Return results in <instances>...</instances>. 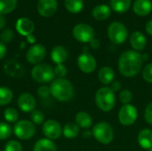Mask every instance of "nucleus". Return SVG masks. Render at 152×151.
Masks as SVG:
<instances>
[{
	"label": "nucleus",
	"mask_w": 152,
	"mask_h": 151,
	"mask_svg": "<svg viewBox=\"0 0 152 151\" xmlns=\"http://www.w3.org/2000/svg\"><path fill=\"white\" fill-rule=\"evenodd\" d=\"M13 98L12 90L5 86H0V106H5L9 104Z\"/></svg>",
	"instance_id": "28"
},
{
	"label": "nucleus",
	"mask_w": 152,
	"mask_h": 151,
	"mask_svg": "<svg viewBox=\"0 0 152 151\" xmlns=\"http://www.w3.org/2000/svg\"><path fill=\"white\" fill-rule=\"evenodd\" d=\"M13 133L17 138L26 141L31 139L35 135L36 127L35 125L28 120H20L15 123Z\"/></svg>",
	"instance_id": "7"
},
{
	"label": "nucleus",
	"mask_w": 152,
	"mask_h": 151,
	"mask_svg": "<svg viewBox=\"0 0 152 151\" xmlns=\"http://www.w3.org/2000/svg\"><path fill=\"white\" fill-rule=\"evenodd\" d=\"M72 34L75 39L81 43H90L94 38V28L86 23H79L76 25L73 28Z\"/></svg>",
	"instance_id": "9"
},
{
	"label": "nucleus",
	"mask_w": 152,
	"mask_h": 151,
	"mask_svg": "<svg viewBox=\"0 0 152 151\" xmlns=\"http://www.w3.org/2000/svg\"><path fill=\"white\" fill-rule=\"evenodd\" d=\"M98 77L102 84H103L104 85H109L115 79V72L110 67L105 66L99 70Z\"/></svg>",
	"instance_id": "21"
},
{
	"label": "nucleus",
	"mask_w": 152,
	"mask_h": 151,
	"mask_svg": "<svg viewBox=\"0 0 152 151\" xmlns=\"http://www.w3.org/2000/svg\"><path fill=\"white\" fill-rule=\"evenodd\" d=\"M121 86H122V85H121V83L119 82V81H113L111 84H110V86H109L114 93H116V92H118L120 89H121Z\"/></svg>",
	"instance_id": "40"
},
{
	"label": "nucleus",
	"mask_w": 152,
	"mask_h": 151,
	"mask_svg": "<svg viewBox=\"0 0 152 151\" xmlns=\"http://www.w3.org/2000/svg\"><path fill=\"white\" fill-rule=\"evenodd\" d=\"M5 73L12 77H21L23 75V69L16 61H9L4 65Z\"/></svg>",
	"instance_id": "23"
},
{
	"label": "nucleus",
	"mask_w": 152,
	"mask_h": 151,
	"mask_svg": "<svg viewBox=\"0 0 152 151\" xmlns=\"http://www.w3.org/2000/svg\"><path fill=\"white\" fill-rule=\"evenodd\" d=\"M83 136H84V138H90L91 136H93L92 131H91V132H88V129L86 130V131L83 133Z\"/></svg>",
	"instance_id": "45"
},
{
	"label": "nucleus",
	"mask_w": 152,
	"mask_h": 151,
	"mask_svg": "<svg viewBox=\"0 0 152 151\" xmlns=\"http://www.w3.org/2000/svg\"><path fill=\"white\" fill-rule=\"evenodd\" d=\"M5 24H6L5 18L3 15H0V29H3L5 27Z\"/></svg>",
	"instance_id": "44"
},
{
	"label": "nucleus",
	"mask_w": 152,
	"mask_h": 151,
	"mask_svg": "<svg viewBox=\"0 0 152 151\" xmlns=\"http://www.w3.org/2000/svg\"><path fill=\"white\" fill-rule=\"evenodd\" d=\"M137 141L139 145L146 150L152 148V130L150 128H144L140 131Z\"/></svg>",
	"instance_id": "16"
},
{
	"label": "nucleus",
	"mask_w": 152,
	"mask_h": 151,
	"mask_svg": "<svg viewBox=\"0 0 152 151\" xmlns=\"http://www.w3.org/2000/svg\"><path fill=\"white\" fill-rule=\"evenodd\" d=\"M148 151H152V148H151V149H150V150H149Z\"/></svg>",
	"instance_id": "47"
},
{
	"label": "nucleus",
	"mask_w": 152,
	"mask_h": 151,
	"mask_svg": "<svg viewBox=\"0 0 152 151\" xmlns=\"http://www.w3.org/2000/svg\"><path fill=\"white\" fill-rule=\"evenodd\" d=\"M75 123L79 128L87 130L93 125V118L89 113L86 111H79L75 117Z\"/></svg>",
	"instance_id": "20"
},
{
	"label": "nucleus",
	"mask_w": 152,
	"mask_h": 151,
	"mask_svg": "<svg viewBox=\"0 0 152 151\" xmlns=\"http://www.w3.org/2000/svg\"><path fill=\"white\" fill-rule=\"evenodd\" d=\"M53 70H54V75L57 77V78H65L68 72L67 68L63 64H56Z\"/></svg>",
	"instance_id": "37"
},
{
	"label": "nucleus",
	"mask_w": 152,
	"mask_h": 151,
	"mask_svg": "<svg viewBox=\"0 0 152 151\" xmlns=\"http://www.w3.org/2000/svg\"><path fill=\"white\" fill-rule=\"evenodd\" d=\"M57 10L56 0H38L37 11L43 17H50L55 13Z\"/></svg>",
	"instance_id": "14"
},
{
	"label": "nucleus",
	"mask_w": 152,
	"mask_h": 151,
	"mask_svg": "<svg viewBox=\"0 0 152 151\" xmlns=\"http://www.w3.org/2000/svg\"><path fill=\"white\" fill-rule=\"evenodd\" d=\"M18 107L23 112H32L35 110L36 108V99L35 97L29 93H21L17 101Z\"/></svg>",
	"instance_id": "13"
},
{
	"label": "nucleus",
	"mask_w": 152,
	"mask_h": 151,
	"mask_svg": "<svg viewBox=\"0 0 152 151\" xmlns=\"http://www.w3.org/2000/svg\"><path fill=\"white\" fill-rule=\"evenodd\" d=\"M108 36L112 43L121 44L126 42L128 36V31L123 23L114 21L108 28Z\"/></svg>",
	"instance_id": "6"
},
{
	"label": "nucleus",
	"mask_w": 152,
	"mask_h": 151,
	"mask_svg": "<svg viewBox=\"0 0 152 151\" xmlns=\"http://www.w3.org/2000/svg\"><path fill=\"white\" fill-rule=\"evenodd\" d=\"M17 5V0H0V15L12 12Z\"/></svg>",
	"instance_id": "29"
},
{
	"label": "nucleus",
	"mask_w": 152,
	"mask_h": 151,
	"mask_svg": "<svg viewBox=\"0 0 152 151\" xmlns=\"http://www.w3.org/2000/svg\"><path fill=\"white\" fill-rule=\"evenodd\" d=\"M130 44L134 51H142L147 44L146 36L140 31H134L130 36Z\"/></svg>",
	"instance_id": "17"
},
{
	"label": "nucleus",
	"mask_w": 152,
	"mask_h": 151,
	"mask_svg": "<svg viewBox=\"0 0 152 151\" xmlns=\"http://www.w3.org/2000/svg\"><path fill=\"white\" fill-rule=\"evenodd\" d=\"M77 66L83 73L91 74L95 70L97 67V61L92 54L88 53H83L77 58Z\"/></svg>",
	"instance_id": "10"
},
{
	"label": "nucleus",
	"mask_w": 152,
	"mask_h": 151,
	"mask_svg": "<svg viewBox=\"0 0 152 151\" xmlns=\"http://www.w3.org/2000/svg\"><path fill=\"white\" fill-rule=\"evenodd\" d=\"M119 100L123 105L131 104L133 101V93L128 89H124L119 93Z\"/></svg>",
	"instance_id": "32"
},
{
	"label": "nucleus",
	"mask_w": 152,
	"mask_h": 151,
	"mask_svg": "<svg viewBox=\"0 0 152 151\" xmlns=\"http://www.w3.org/2000/svg\"><path fill=\"white\" fill-rule=\"evenodd\" d=\"M43 133L45 136L51 140H57L61 137L62 133V128L61 125L53 119L47 120L44 123L43 125Z\"/></svg>",
	"instance_id": "11"
},
{
	"label": "nucleus",
	"mask_w": 152,
	"mask_h": 151,
	"mask_svg": "<svg viewBox=\"0 0 152 151\" xmlns=\"http://www.w3.org/2000/svg\"><path fill=\"white\" fill-rule=\"evenodd\" d=\"M27 38H28V43H31V44L35 43V41H36L35 37H34L32 35H29V36H27Z\"/></svg>",
	"instance_id": "46"
},
{
	"label": "nucleus",
	"mask_w": 152,
	"mask_h": 151,
	"mask_svg": "<svg viewBox=\"0 0 152 151\" xmlns=\"http://www.w3.org/2000/svg\"><path fill=\"white\" fill-rule=\"evenodd\" d=\"M37 95L42 98V99H46L51 95V91H50V86L46 85H42L37 89Z\"/></svg>",
	"instance_id": "38"
},
{
	"label": "nucleus",
	"mask_w": 152,
	"mask_h": 151,
	"mask_svg": "<svg viewBox=\"0 0 152 151\" xmlns=\"http://www.w3.org/2000/svg\"><path fill=\"white\" fill-rule=\"evenodd\" d=\"M144 119L145 121L149 124L152 125V102L150 103L146 109H145V111H144Z\"/></svg>",
	"instance_id": "39"
},
{
	"label": "nucleus",
	"mask_w": 152,
	"mask_h": 151,
	"mask_svg": "<svg viewBox=\"0 0 152 151\" xmlns=\"http://www.w3.org/2000/svg\"><path fill=\"white\" fill-rule=\"evenodd\" d=\"M16 30L19 34L24 36H28L29 35H32L35 26L32 20H30L28 18H20L16 22Z\"/></svg>",
	"instance_id": "15"
},
{
	"label": "nucleus",
	"mask_w": 152,
	"mask_h": 151,
	"mask_svg": "<svg viewBox=\"0 0 152 151\" xmlns=\"http://www.w3.org/2000/svg\"><path fill=\"white\" fill-rule=\"evenodd\" d=\"M138 117V110L135 106L132 104L123 105L118 112V121L124 126H130L134 125Z\"/></svg>",
	"instance_id": "8"
},
{
	"label": "nucleus",
	"mask_w": 152,
	"mask_h": 151,
	"mask_svg": "<svg viewBox=\"0 0 152 151\" xmlns=\"http://www.w3.org/2000/svg\"><path fill=\"white\" fill-rule=\"evenodd\" d=\"M31 77L32 78L40 84H46L49 82H53L54 80L55 75L53 69L46 64H37L31 70Z\"/></svg>",
	"instance_id": "5"
},
{
	"label": "nucleus",
	"mask_w": 152,
	"mask_h": 151,
	"mask_svg": "<svg viewBox=\"0 0 152 151\" xmlns=\"http://www.w3.org/2000/svg\"><path fill=\"white\" fill-rule=\"evenodd\" d=\"M95 104L102 111H111L116 105L115 93L109 86L100 88L95 93Z\"/></svg>",
	"instance_id": "3"
},
{
	"label": "nucleus",
	"mask_w": 152,
	"mask_h": 151,
	"mask_svg": "<svg viewBox=\"0 0 152 151\" xmlns=\"http://www.w3.org/2000/svg\"><path fill=\"white\" fill-rule=\"evenodd\" d=\"M5 53H6V47H5L4 44L0 42V60L4 57Z\"/></svg>",
	"instance_id": "42"
},
{
	"label": "nucleus",
	"mask_w": 152,
	"mask_h": 151,
	"mask_svg": "<svg viewBox=\"0 0 152 151\" xmlns=\"http://www.w3.org/2000/svg\"><path fill=\"white\" fill-rule=\"evenodd\" d=\"M89 44H90V46H91L93 49H95V50H96V49H98V48L100 47V41H99L97 38H95V37H94Z\"/></svg>",
	"instance_id": "41"
},
{
	"label": "nucleus",
	"mask_w": 152,
	"mask_h": 151,
	"mask_svg": "<svg viewBox=\"0 0 152 151\" xmlns=\"http://www.w3.org/2000/svg\"><path fill=\"white\" fill-rule=\"evenodd\" d=\"M131 2L132 0H110V6L116 12L124 13L129 10Z\"/></svg>",
	"instance_id": "25"
},
{
	"label": "nucleus",
	"mask_w": 152,
	"mask_h": 151,
	"mask_svg": "<svg viewBox=\"0 0 152 151\" xmlns=\"http://www.w3.org/2000/svg\"><path fill=\"white\" fill-rule=\"evenodd\" d=\"M65 7L72 13H78L83 10L84 1L83 0H65Z\"/></svg>",
	"instance_id": "27"
},
{
	"label": "nucleus",
	"mask_w": 152,
	"mask_h": 151,
	"mask_svg": "<svg viewBox=\"0 0 152 151\" xmlns=\"http://www.w3.org/2000/svg\"><path fill=\"white\" fill-rule=\"evenodd\" d=\"M142 54L136 51H126L118 59V70L120 74L126 77L136 76L142 68Z\"/></svg>",
	"instance_id": "1"
},
{
	"label": "nucleus",
	"mask_w": 152,
	"mask_h": 151,
	"mask_svg": "<svg viewBox=\"0 0 152 151\" xmlns=\"http://www.w3.org/2000/svg\"><path fill=\"white\" fill-rule=\"evenodd\" d=\"M46 53L45 47L41 44H35L27 52V61L31 64H38L41 62Z\"/></svg>",
	"instance_id": "12"
},
{
	"label": "nucleus",
	"mask_w": 152,
	"mask_h": 151,
	"mask_svg": "<svg viewBox=\"0 0 152 151\" xmlns=\"http://www.w3.org/2000/svg\"><path fill=\"white\" fill-rule=\"evenodd\" d=\"M92 13H93V16L95 20H107L110 16L111 10L106 4H99L93 9Z\"/></svg>",
	"instance_id": "22"
},
{
	"label": "nucleus",
	"mask_w": 152,
	"mask_h": 151,
	"mask_svg": "<svg viewBox=\"0 0 152 151\" xmlns=\"http://www.w3.org/2000/svg\"><path fill=\"white\" fill-rule=\"evenodd\" d=\"M93 137L101 144L108 145L114 139V130L112 126L105 122H99L95 124L92 128Z\"/></svg>",
	"instance_id": "4"
},
{
	"label": "nucleus",
	"mask_w": 152,
	"mask_h": 151,
	"mask_svg": "<svg viewBox=\"0 0 152 151\" xmlns=\"http://www.w3.org/2000/svg\"><path fill=\"white\" fill-rule=\"evenodd\" d=\"M80 133V128L76 123H68L62 128L63 135L68 139H75L78 136Z\"/></svg>",
	"instance_id": "26"
},
{
	"label": "nucleus",
	"mask_w": 152,
	"mask_h": 151,
	"mask_svg": "<svg viewBox=\"0 0 152 151\" xmlns=\"http://www.w3.org/2000/svg\"><path fill=\"white\" fill-rule=\"evenodd\" d=\"M51 95L61 102H68L74 97L73 85L65 78H56L50 85Z\"/></svg>",
	"instance_id": "2"
},
{
	"label": "nucleus",
	"mask_w": 152,
	"mask_h": 151,
	"mask_svg": "<svg viewBox=\"0 0 152 151\" xmlns=\"http://www.w3.org/2000/svg\"><path fill=\"white\" fill-rule=\"evenodd\" d=\"M30 119L34 125H41L45 121V115L42 111L35 109L30 113Z\"/></svg>",
	"instance_id": "33"
},
{
	"label": "nucleus",
	"mask_w": 152,
	"mask_h": 151,
	"mask_svg": "<svg viewBox=\"0 0 152 151\" xmlns=\"http://www.w3.org/2000/svg\"><path fill=\"white\" fill-rule=\"evenodd\" d=\"M13 38V32L10 28L4 29L1 34H0V41L3 44H7L10 43Z\"/></svg>",
	"instance_id": "34"
},
{
	"label": "nucleus",
	"mask_w": 152,
	"mask_h": 151,
	"mask_svg": "<svg viewBox=\"0 0 152 151\" xmlns=\"http://www.w3.org/2000/svg\"><path fill=\"white\" fill-rule=\"evenodd\" d=\"M68 56H69L68 51L66 50L65 47H63L61 45L55 46L51 52L52 61L55 64H63V62H65L67 61Z\"/></svg>",
	"instance_id": "19"
},
{
	"label": "nucleus",
	"mask_w": 152,
	"mask_h": 151,
	"mask_svg": "<svg viewBox=\"0 0 152 151\" xmlns=\"http://www.w3.org/2000/svg\"><path fill=\"white\" fill-rule=\"evenodd\" d=\"M134 12L139 16H146L152 10V2L151 0H135L134 6Z\"/></svg>",
	"instance_id": "18"
},
{
	"label": "nucleus",
	"mask_w": 152,
	"mask_h": 151,
	"mask_svg": "<svg viewBox=\"0 0 152 151\" xmlns=\"http://www.w3.org/2000/svg\"><path fill=\"white\" fill-rule=\"evenodd\" d=\"M4 117L8 123H17L19 119V113L13 108H7L4 111Z\"/></svg>",
	"instance_id": "30"
},
{
	"label": "nucleus",
	"mask_w": 152,
	"mask_h": 151,
	"mask_svg": "<svg viewBox=\"0 0 152 151\" xmlns=\"http://www.w3.org/2000/svg\"><path fill=\"white\" fill-rule=\"evenodd\" d=\"M33 151H57V148L53 141L46 138L38 140L34 146Z\"/></svg>",
	"instance_id": "24"
},
{
	"label": "nucleus",
	"mask_w": 152,
	"mask_h": 151,
	"mask_svg": "<svg viewBox=\"0 0 152 151\" xmlns=\"http://www.w3.org/2000/svg\"><path fill=\"white\" fill-rule=\"evenodd\" d=\"M146 31L152 36V20H151L147 24H146Z\"/></svg>",
	"instance_id": "43"
},
{
	"label": "nucleus",
	"mask_w": 152,
	"mask_h": 151,
	"mask_svg": "<svg viewBox=\"0 0 152 151\" xmlns=\"http://www.w3.org/2000/svg\"><path fill=\"white\" fill-rule=\"evenodd\" d=\"M12 133V126L5 122H0V140L4 141L9 139Z\"/></svg>",
	"instance_id": "31"
},
{
	"label": "nucleus",
	"mask_w": 152,
	"mask_h": 151,
	"mask_svg": "<svg viewBox=\"0 0 152 151\" xmlns=\"http://www.w3.org/2000/svg\"><path fill=\"white\" fill-rule=\"evenodd\" d=\"M4 151H22V146L17 141H10L5 144Z\"/></svg>",
	"instance_id": "36"
},
{
	"label": "nucleus",
	"mask_w": 152,
	"mask_h": 151,
	"mask_svg": "<svg viewBox=\"0 0 152 151\" xmlns=\"http://www.w3.org/2000/svg\"><path fill=\"white\" fill-rule=\"evenodd\" d=\"M142 77L143 79L150 83L152 84V63H149L147 64L143 69H142Z\"/></svg>",
	"instance_id": "35"
}]
</instances>
